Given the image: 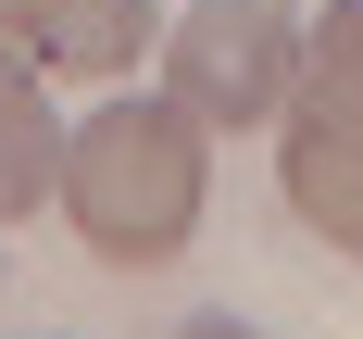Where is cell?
Listing matches in <instances>:
<instances>
[{"mask_svg": "<svg viewBox=\"0 0 363 339\" xmlns=\"http://www.w3.org/2000/svg\"><path fill=\"white\" fill-rule=\"evenodd\" d=\"M213 126L188 101H101L63 139V226L113 276H163L201 239V188H213Z\"/></svg>", "mask_w": 363, "mask_h": 339, "instance_id": "cell-1", "label": "cell"}, {"mask_svg": "<svg viewBox=\"0 0 363 339\" xmlns=\"http://www.w3.org/2000/svg\"><path fill=\"white\" fill-rule=\"evenodd\" d=\"M276 188L338 264H363V0H326L301 26V88L276 113Z\"/></svg>", "mask_w": 363, "mask_h": 339, "instance_id": "cell-2", "label": "cell"}, {"mask_svg": "<svg viewBox=\"0 0 363 339\" xmlns=\"http://www.w3.org/2000/svg\"><path fill=\"white\" fill-rule=\"evenodd\" d=\"M301 88V13L289 0H188L163 26V101H188L201 126H276Z\"/></svg>", "mask_w": 363, "mask_h": 339, "instance_id": "cell-3", "label": "cell"}, {"mask_svg": "<svg viewBox=\"0 0 363 339\" xmlns=\"http://www.w3.org/2000/svg\"><path fill=\"white\" fill-rule=\"evenodd\" d=\"M63 139L75 126H50V75L0 38V226H26L38 201H63Z\"/></svg>", "mask_w": 363, "mask_h": 339, "instance_id": "cell-4", "label": "cell"}, {"mask_svg": "<svg viewBox=\"0 0 363 339\" xmlns=\"http://www.w3.org/2000/svg\"><path fill=\"white\" fill-rule=\"evenodd\" d=\"M13 50H26L38 75H125L138 63V50H163V38H150V0H38V26L13 38Z\"/></svg>", "mask_w": 363, "mask_h": 339, "instance_id": "cell-5", "label": "cell"}, {"mask_svg": "<svg viewBox=\"0 0 363 339\" xmlns=\"http://www.w3.org/2000/svg\"><path fill=\"white\" fill-rule=\"evenodd\" d=\"M176 339H263V327H238V314H201V327H176Z\"/></svg>", "mask_w": 363, "mask_h": 339, "instance_id": "cell-6", "label": "cell"}, {"mask_svg": "<svg viewBox=\"0 0 363 339\" xmlns=\"http://www.w3.org/2000/svg\"><path fill=\"white\" fill-rule=\"evenodd\" d=\"M26 26H38V0H0V38H26Z\"/></svg>", "mask_w": 363, "mask_h": 339, "instance_id": "cell-7", "label": "cell"}]
</instances>
